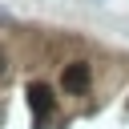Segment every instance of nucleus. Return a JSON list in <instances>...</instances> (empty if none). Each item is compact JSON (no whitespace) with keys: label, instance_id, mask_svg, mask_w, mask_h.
Instances as JSON below:
<instances>
[{"label":"nucleus","instance_id":"f03ea898","mask_svg":"<svg viewBox=\"0 0 129 129\" xmlns=\"http://www.w3.org/2000/svg\"><path fill=\"white\" fill-rule=\"evenodd\" d=\"M60 85H64L69 93H81V89L89 85V64H85V60H73V64H64V73H60Z\"/></svg>","mask_w":129,"mask_h":129},{"label":"nucleus","instance_id":"f257e3e1","mask_svg":"<svg viewBox=\"0 0 129 129\" xmlns=\"http://www.w3.org/2000/svg\"><path fill=\"white\" fill-rule=\"evenodd\" d=\"M28 105H32V125L40 129V125L52 117V93H48V85L32 81V85H28Z\"/></svg>","mask_w":129,"mask_h":129},{"label":"nucleus","instance_id":"7ed1b4c3","mask_svg":"<svg viewBox=\"0 0 129 129\" xmlns=\"http://www.w3.org/2000/svg\"><path fill=\"white\" fill-rule=\"evenodd\" d=\"M0 73H4V56H0Z\"/></svg>","mask_w":129,"mask_h":129}]
</instances>
